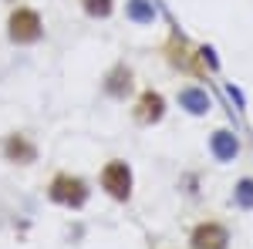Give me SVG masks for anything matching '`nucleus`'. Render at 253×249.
Segmentation results:
<instances>
[{
    "mask_svg": "<svg viewBox=\"0 0 253 249\" xmlns=\"http://www.w3.org/2000/svg\"><path fill=\"white\" fill-rule=\"evenodd\" d=\"M230 209L236 212H253V175H240L233 185H230V195H226Z\"/></svg>",
    "mask_w": 253,
    "mask_h": 249,
    "instance_id": "nucleus-12",
    "label": "nucleus"
},
{
    "mask_svg": "<svg viewBox=\"0 0 253 249\" xmlns=\"http://www.w3.org/2000/svg\"><path fill=\"white\" fill-rule=\"evenodd\" d=\"M91 192H95V189H91V182H88L84 175L71 172V169H58V172H51L47 185H44L47 202H51V206H58V209H68V212L88 209Z\"/></svg>",
    "mask_w": 253,
    "mask_h": 249,
    "instance_id": "nucleus-1",
    "label": "nucleus"
},
{
    "mask_svg": "<svg viewBox=\"0 0 253 249\" xmlns=\"http://www.w3.org/2000/svg\"><path fill=\"white\" fill-rule=\"evenodd\" d=\"M125 20L135 27H152L159 20V3L156 0H125Z\"/></svg>",
    "mask_w": 253,
    "mask_h": 249,
    "instance_id": "nucleus-11",
    "label": "nucleus"
},
{
    "mask_svg": "<svg viewBox=\"0 0 253 249\" xmlns=\"http://www.w3.org/2000/svg\"><path fill=\"white\" fill-rule=\"evenodd\" d=\"M206 152L216 165H233L243 155V135L236 132L233 125H216L213 132L206 135Z\"/></svg>",
    "mask_w": 253,
    "mask_h": 249,
    "instance_id": "nucleus-8",
    "label": "nucleus"
},
{
    "mask_svg": "<svg viewBox=\"0 0 253 249\" xmlns=\"http://www.w3.org/2000/svg\"><path fill=\"white\" fill-rule=\"evenodd\" d=\"M189 249H230L233 246V229L223 219H199L189 229Z\"/></svg>",
    "mask_w": 253,
    "mask_h": 249,
    "instance_id": "nucleus-9",
    "label": "nucleus"
},
{
    "mask_svg": "<svg viewBox=\"0 0 253 249\" xmlns=\"http://www.w3.org/2000/svg\"><path fill=\"white\" fill-rule=\"evenodd\" d=\"M199 182H203V175L196 172V169H189V172L179 175V192L186 199H199Z\"/></svg>",
    "mask_w": 253,
    "mask_h": 249,
    "instance_id": "nucleus-15",
    "label": "nucleus"
},
{
    "mask_svg": "<svg viewBox=\"0 0 253 249\" xmlns=\"http://www.w3.org/2000/svg\"><path fill=\"white\" fill-rule=\"evenodd\" d=\"M128 105H132L128 115H132V121H135L138 128H156L169 115V98H166V91H159L152 84L149 88H138Z\"/></svg>",
    "mask_w": 253,
    "mask_h": 249,
    "instance_id": "nucleus-6",
    "label": "nucleus"
},
{
    "mask_svg": "<svg viewBox=\"0 0 253 249\" xmlns=\"http://www.w3.org/2000/svg\"><path fill=\"white\" fill-rule=\"evenodd\" d=\"M0 158L7 165H17V169H31L41 158V145L31 132H7L0 138Z\"/></svg>",
    "mask_w": 253,
    "mask_h": 249,
    "instance_id": "nucleus-7",
    "label": "nucleus"
},
{
    "mask_svg": "<svg viewBox=\"0 0 253 249\" xmlns=\"http://www.w3.org/2000/svg\"><path fill=\"white\" fill-rule=\"evenodd\" d=\"M98 189L115 206H128L135 199V169L125 158H105L98 169Z\"/></svg>",
    "mask_w": 253,
    "mask_h": 249,
    "instance_id": "nucleus-3",
    "label": "nucleus"
},
{
    "mask_svg": "<svg viewBox=\"0 0 253 249\" xmlns=\"http://www.w3.org/2000/svg\"><path fill=\"white\" fill-rule=\"evenodd\" d=\"M98 91L105 101H115V105H125V101H132L138 91V77H135V68L128 64V61H112L108 68H105V74L98 81Z\"/></svg>",
    "mask_w": 253,
    "mask_h": 249,
    "instance_id": "nucleus-4",
    "label": "nucleus"
},
{
    "mask_svg": "<svg viewBox=\"0 0 253 249\" xmlns=\"http://www.w3.org/2000/svg\"><path fill=\"white\" fill-rule=\"evenodd\" d=\"M162 58H166V64H169L172 71H179V74L206 81V71H203L199 61H196V44H189L179 27L169 31V37H166V44H162Z\"/></svg>",
    "mask_w": 253,
    "mask_h": 249,
    "instance_id": "nucleus-5",
    "label": "nucleus"
},
{
    "mask_svg": "<svg viewBox=\"0 0 253 249\" xmlns=\"http://www.w3.org/2000/svg\"><path fill=\"white\" fill-rule=\"evenodd\" d=\"M196 61H199V68L206 71V77L223 74V58H219V51H216L213 44L199 40V44H196Z\"/></svg>",
    "mask_w": 253,
    "mask_h": 249,
    "instance_id": "nucleus-13",
    "label": "nucleus"
},
{
    "mask_svg": "<svg viewBox=\"0 0 253 249\" xmlns=\"http://www.w3.org/2000/svg\"><path fill=\"white\" fill-rule=\"evenodd\" d=\"M3 37L10 47H38L41 40L47 37V27H44V14L31 3H17L7 10L3 20Z\"/></svg>",
    "mask_w": 253,
    "mask_h": 249,
    "instance_id": "nucleus-2",
    "label": "nucleus"
},
{
    "mask_svg": "<svg viewBox=\"0 0 253 249\" xmlns=\"http://www.w3.org/2000/svg\"><path fill=\"white\" fill-rule=\"evenodd\" d=\"M223 95H226L230 101H233V108L240 111V115L247 111V95H243V88H240L236 81H223Z\"/></svg>",
    "mask_w": 253,
    "mask_h": 249,
    "instance_id": "nucleus-16",
    "label": "nucleus"
},
{
    "mask_svg": "<svg viewBox=\"0 0 253 249\" xmlns=\"http://www.w3.org/2000/svg\"><path fill=\"white\" fill-rule=\"evenodd\" d=\"M78 7L88 20H112L118 14V0H78Z\"/></svg>",
    "mask_w": 253,
    "mask_h": 249,
    "instance_id": "nucleus-14",
    "label": "nucleus"
},
{
    "mask_svg": "<svg viewBox=\"0 0 253 249\" xmlns=\"http://www.w3.org/2000/svg\"><path fill=\"white\" fill-rule=\"evenodd\" d=\"M175 105H179L182 115H189V118H206V115H213V108H216L210 88H206V84H196V81L179 84V91H175Z\"/></svg>",
    "mask_w": 253,
    "mask_h": 249,
    "instance_id": "nucleus-10",
    "label": "nucleus"
}]
</instances>
